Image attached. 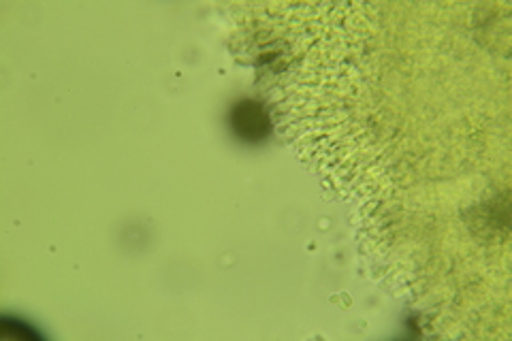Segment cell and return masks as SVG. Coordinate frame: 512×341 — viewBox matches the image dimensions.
Returning <instances> with one entry per match:
<instances>
[{
	"label": "cell",
	"instance_id": "cell-1",
	"mask_svg": "<svg viewBox=\"0 0 512 341\" xmlns=\"http://www.w3.org/2000/svg\"><path fill=\"white\" fill-rule=\"evenodd\" d=\"M233 133L248 143L263 141L271 133V122L265 107L259 101H239L229 116Z\"/></svg>",
	"mask_w": 512,
	"mask_h": 341
}]
</instances>
